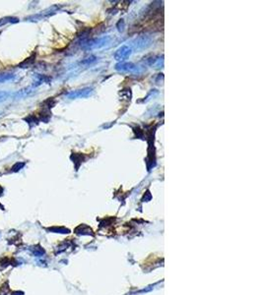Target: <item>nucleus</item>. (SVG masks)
<instances>
[{
  "label": "nucleus",
  "mask_w": 263,
  "mask_h": 295,
  "mask_svg": "<svg viewBox=\"0 0 263 295\" xmlns=\"http://www.w3.org/2000/svg\"><path fill=\"white\" fill-rule=\"evenodd\" d=\"M128 55H130V49L126 46H123L120 49H118L117 54H115V57H117V60H122L124 58H126Z\"/></svg>",
  "instance_id": "obj_1"
},
{
  "label": "nucleus",
  "mask_w": 263,
  "mask_h": 295,
  "mask_svg": "<svg viewBox=\"0 0 263 295\" xmlns=\"http://www.w3.org/2000/svg\"><path fill=\"white\" fill-rule=\"evenodd\" d=\"M18 22H19V19L18 18H14V17H5V18L0 19V27H2V26L6 25V24H14V23H18Z\"/></svg>",
  "instance_id": "obj_2"
},
{
  "label": "nucleus",
  "mask_w": 263,
  "mask_h": 295,
  "mask_svg": "<svg viewBox=\"0 0 263 295\" xmlns=\"http://www.w3.org/2000/svg\"><path fill=\"white\" fill-rule=\"evenodd\" d=\"M14 77L15 75L12 73H0V84L11 81L12 79H14Z\"/></svg>",
  "instance_id": "obj_3"
},
{
  "label": "nucleus",
  "mask_w": 263,
  "mask_h": 295,
  "mask_svg": "<svg viewBox=\"0 0 263 295\" xmlns=\"http://www.w3.org/2000/svg\"><path fill=\"white\" fill-rule=\"evenodd\" d=\"M12 95L11 92H6V91H0V103L5 102L7 99H9Z\"/></svg>",
  "instance_id": "obj_4"
},
{
  "label": "nucleus",
  "mask_w": 263,
  "mask_h": 295,
  "mask_svg": "<svg viewBox=\"0 0 263 295\" xmlns=\"http://www.w3.org/2000/svg\"><path fill=\"white\" fill-rule=\"evenodd\" d=\"M25 166V162H22V161H19V162H16V164L12 166V168L11 170L13 171V172H17V171H19L20 169H22L23 167Z\"/></svg>",
  "instance_id": "obj_5"
},
{
  "label": "nucleus",
  "mask_w": 263,
  "mask_h": 295,
  "mask_svg": "<svg viewBox=\"0 0 263 295\" xmlns=\"http://www.w3.org/2000/svg\"><path fill=\"white\" fill-rule=\"evenodd\" d=\"M2 193H3V188H2L1 186H0V196L2 195Z\"/></svg>",
  "instance_id": "obj_6"
}]
</instances>
